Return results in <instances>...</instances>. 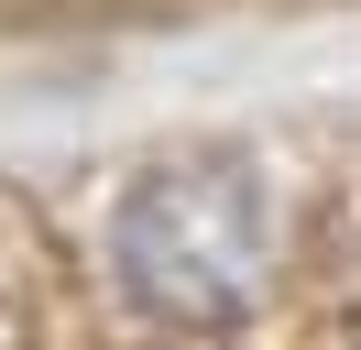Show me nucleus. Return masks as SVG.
I'll return each instance as SVG.
<instances>
[{
    "label": "nucleus",
    "instance_id": "1",
    "mask_svg": "<svg viewBox=\"0 0 361 350\" xmlns=\"http://www.w3.org/2000/svg\"><path fill=\"white\" fill-rule=\"evenodd\" d=\"M110 274L164 328H230L285 274V197L241 153H176L110 208Z\"/></svg>",
    "mask_w": 361,
    "mask_h": 350
}]
</instances>
